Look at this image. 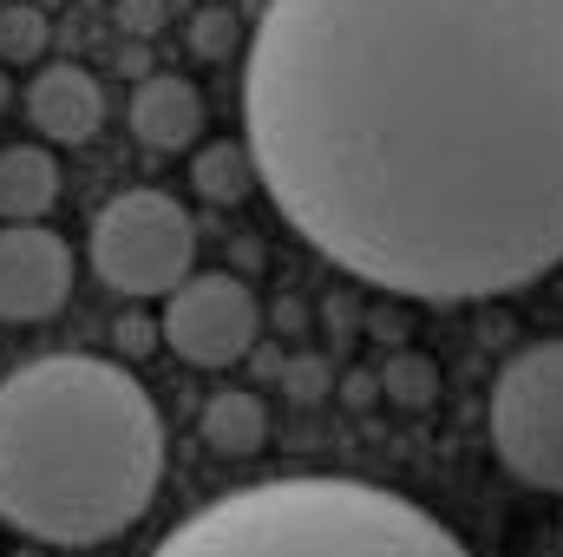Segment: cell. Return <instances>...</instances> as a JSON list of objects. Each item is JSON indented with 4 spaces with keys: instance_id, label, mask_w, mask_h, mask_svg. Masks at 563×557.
Here are the masks:
<instances>
[{
    "instance_id": "cell-1",
    "label": "cell",
    "mask_w": 563,
    "mask_h": 557,
    "mask_svg": "<svg viewBox=\"0 0 563 557\" xmlns=\"http://www.w3.org/2000/svg\"><path fill=\"white\" fill-rule=\"evenodd\" d=\"M256 184L347 276L485 302L563 263V0H269Z\"/></svg>"
},
{
    "instance_id": "cell-2",
    "label": "cell",
    "mask_w": 563,
    "mask_h": 557,
    "mask_svg": "<svg viewBox=\"0 0 563 557\" xmlns=\"http://www.w3.org/2000/svg\"><path fill=\"white\" fill-rule=\"evenodd\" d=\"M164 479V419L119 361L46 354L0 381V518L40 545L132 532Z\"/></svg>"
},
{
    "instance_id": "cell-3",
    "label": "cell",
    "mask_w": 563,
    "mask_h": 557,
    "mask_svg": "<svg viewBox=\"0 0 563 557\" xmlns=\"http://www.w3.org/2000/svg\"><path fill=\"white\" fill-rule=\"evenodd\" d=\"M151 557H472L413 499L361 479H269L217 499Z\"/></svg>"
},
{
    "instance_id": "cell-4",
    "label": "cell",
    "mask_w": 563,
    "mask_h": 557,
    "mask_svg": "<svg viewBox=\"0 0 563 557\" xmlns=\"http://www.w3.org/2000/svg\"><path fill=\"white\" fill-rule=\"evenodd\" d=\"M190 263H197V223L170 190H151V184L119 190L92 217V270L125 302L177 288L190 276Z\"/></svg>"
},
{
    "instance_id": "cell-5",
    "label": "cell",
    "mask_w": 563,
    "mask_h": 557,
    "mask_svg": "<svg viewBox=\"0 0 563 557\" xmlns=\"http://www.w3.org/2000/svg\"><path fill=\"white\" fill-rule=\"evenodd\" d=\"M492 452L518 485L563 492V341L525 348L498 374V387H492Z\"/></svg>"
},
{
    "instance_id": "cell-6",
    "label": "cell",
    "mask_w": 563,
    "mask_h": 557,
    "mask_svg": "<svg viewBox=\"0 0 563 557\" xmlns=\"http://www.w3.org/2000/svg\"><path fill=\"white\" fill-rule=\"evenodd\" d=\"M256 328H263V308H256L250 282L223 276V270L184 276L177 288H164L157 335H164V341L177 348V361H190V368H230V361H243L250 341H256Z\"/></svg>"
},
{
    "instance_id": "cell-7",
    "label": "cell",
    "mask_w": 563,
    "mask_h": 557,
    "mask_svg": "<svg viewBox=\"0 0 563 557\" xmlns=\"http://www.w3.org/2000/svg\"><path fill=\"white\" fill-rule=\"evenodd\" d=\"M73 295V250L46 223L0 230V321H53Z\"/></svg>"
},
{
    "instance_id": "cell-8",
    "label": "cell",
    "mask_w": 563,
    "mask_h": 557,
    "mask_svg": "<svg viewBox=\"0 0 563 557\" xmlns=\"http://www.w3.org/2000/svg\"><path fill=\"white\" fill-rule=\"evenodd\" d=\"M26 125L46 144H92L99 125H106V86L73 66V59H53L33 73L26 86Z\"/></svg>"
},
{
    "instance_id": "cell-9",
    "label": "cell",
    "mask_w": 563,
    "mask_h": 557,
    "mask_svg": "<svg viewBox=\"0 0 563 557\" xmlns=\"http://www.w3.org/2000/svg\"><path fill=\"white\" fill-rule=\"evenodd\" d=\"M197 132H203V92L177 73H144L132 92V139L157 157H177L197 144Z\"/></svg>"
},
{
    "instance_id": "cell-10",
    "label": "cell",
    "mask_w": 563,
    "mask_h": 557,
    "mask_svg": "<svg viewBox=\"0 0 563 557\" xmlns=\"http://www.w3.org/2000/svg\"><path fill=\"white\" fill-rule=\"evenodd\" d=\"M59 204V164L46 144H0V223H40Z\"/></svg>"
},
{
    "instance_id": "cell-11",
    "label": "cell",
    "mask_w": 563,
    "mask_h": 557,
    "mask_svg": "<svg viewBox=\"0 0 563 557\" xmlns=\"http://www.w3.org/2000/svg\"><path fill=\"white\" fill-rule=\"evenodd\" d=\"M197 433H203L210 452H223V459H250V452L269 446V407H263L256 394H243V387H223V394L203 401Z\"/></svg>"
},
{
    "instance_id": "cell-12",
    "label": "cell",
    "mask_w": 563,
    "mask_h": 557,
    "mask_svg": "<svg viewBox=\"0 0 563 557\" xmlns=\"http://www.w3.org/2000/svg\"><path fill=\"white\" fill-rule=\"evenodd\" d=\"M190 184H197L203 204H243L250 184H256V157H250V144H230V139L203 144L197 164H190Z\"/></svg>"
},
{
    "instance_id": "cell-13",
    "label": "cell",
    "mask_w": 563,
    "mask_h": 557,
    "mask_svg": "<svg viewBox=\"0 0 563 557\" xmlns=\"http://www.w3.org/2000/svg\"><path fill=\"white\" fill-rule=\"evenodd\" d=\"M53 26H46V7L33 0H7L0 7V66H33L46 53Z\"/></svg>"
},
{
    "instance_id": "cell-14",
    "label": "cell",
    "mask_w": 563,
    "mask_h": 557,
    "mask_svg": "<svg viewBox=\"0 0 563 557\" xmlns=\"http://www.w3.org/2000/svg\"><path fill=\"white\" fill-rule=\"evenodd\" d=\"M432 394H439V374L426 368L420 354H400V361H387V401H394L400 414H420Z\"/></svg>"
},
{
    "instance_id": "cell-15",
    "label": "cell",
    "mask_w": 563,
    "mask_h": 557,
    "mask_svg": "<svg viewBox=\"0 0 563 557\" xmlns=\"http://www.w3.org/2000/svg\"><path fill=\"white\" fill-rule=\"evenodd\" d=\"M230 46H236L230 7H197V20H190V53H197V59H223Z\"/></svg>"
},
{
    "instance_id": "cell-16",
    "label": "cell",
    "mask_w": 563,
    "mask_h": 557,
    "mask_svg": "<svg viewBox=\"0 0 563 557\" xmlns=\"http://www.w3.org/2000/svg\"><path fill=\"white\" fill-rule=\"evenodd\" d=\"M132 40H157L164 33V0H119V13H112Z\"/></svg>"
},
{
    "instance_id": "cell-17",
    "label": "cell",
    "mask_w": 563,
    "mask_h": 557,
    "mask_svg": "<svg viewBox=\"0 0 563 557\" xmlns=\"http://www.w3.org/2000/svg\"><path fill=\"white\" fill-rule=\"evenodd\" d=\"M119 348H125V354H151V348H157V328H151V321H119Z\"/></svg>"
},
{
    "instance_id": "cell-18",
    "label": "cell",
    "mask_w": 563,
    "mask_h": 557,
    "mask_svg": "<svg viewBox=\"0 0 563 557\" xmlns=\"http://www.w3.org/2000/svg\"><path fill=\"white\" fill-rule=\"evenodd\" d=\"M0 99H7V92H0Z\"/></svg>"
}]
</instances>
